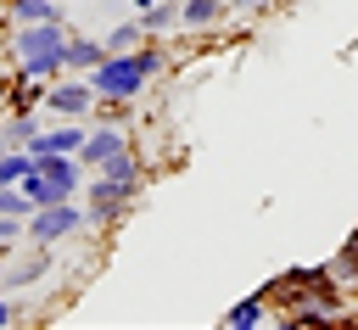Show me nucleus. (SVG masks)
<instances>
[{"label": "nucleus", "instance_id": "f257e3e1", "mask_svg": "<svg viewBox=\"0 0 358 330\" xmlns=\"http://www.w3.org/2000/svg\"><path fill=\"white\" fill-rule=\"evenodd\" d=\"M162 67H168V50H162L157 39H145V45H134V50H106V62H101V67H90L84 78L95 84V95L140 101V89H145Z\"/></svg>", "mask_w": 358, "mask_h": 330}, {"label": "nucleus", "instance_id": "f03ea898", "mask_svg": "<svg viewBox=\"0 0 358 330\" xmlns=\"http://www.w3.org/2000/svg\"><path fill=\"white\" fill-rule=\"evenodd\" d=\"M67 39H73V28H67V17H56V22H17V34H11V50H17V73H34V78H62L67 73Z\"/></svg>", "mask_w": 358, "mask_h": 330}, {"label": "nucleus", "instance_id": "7ed1b4c3", "mask_svg": "<svg viewBox=\"0 0 358 330\" xmlns=\"http://www.w3.org/2000/svg\"><path fill=\"white\" fill-rule=\"evenodd\" d=\"M134 201H140V179H112V173H90L84 179V213H90L95 229L123 224Z\"/></svg>", "mask_w": 358, "mask_h": 330}, {"label": "nucleus", "instance_id": "20e7f679", "mask_svg": "<svg viewBox=\"0 0 358 330\" xmlns=\"http://www.w3.org/2000/svg\"><path fill=\"white\" fill-rule=\"evenodd\" d=\"M90 224V213L67 196V201H50V207H34L28 213V246H62L67 235H78Z\"/></svg>", "mask_w": 358, "mask_h": 330}, {"label": "nucleus", "instance_id": "39448f33", "mask_svg": "<svg viewBox=\"0 0 358 330\" xmlns=\"http://www.w3.org/2000/svg\"><path fill=\"white\" fill-rule=\"evenodd\" d=\"M45 112H50V117H90V112H95V84H90L84 73H78V78H67V73L50 78V84H45Z\"/></svg>", "mask_w": 358, "mask_h": 330}, {"label": "nucleus", "instance_id": "423d86ee", "mask_svg": "<svg viewBox=\"0 0 358 330\" xmlns=\"http://www.w3.org/2000/svg\"><path fill=\"white\" fill-rule=\"evenodd\" d=\"M101 62H106V39H95V34H73L67 39V73H90Z\"/></svg>", "mask_w": 358, "mask_h": 330}, {"label": "nucleus", "instance_id": "0eeeda50", "mask_svg": "<svg viewBox=\"0 0 358 330\" xmlns=\"http://www.w3.org/2000/svg\"><path fill=\"white\" fill-rule=\"evenodd\" d=\"M229 17V0H179V28H218Z\"/></svg>", "mask_w": 358, "mask_h": 330}, {"label": "nucleus", "instance_id": "6e6552de", "mask_svg": "<svg viewBox=\"0 0 358 330\" xmlns=\"http://www.w3.org/2000/svg\"><path fill=\"white\" fill-rule=\"evenodd\" d=\"M45 268H50V246H34L17 268H6V280H0V285H6V291H22V285H34Z\"/></svg>", "mask_w": 358, "mask_h": 330}, {"label": "nucleus", "instance_id": "1a4fd4ad", "mask_svg": "<svg viewBox=\"0 0 358 330\" xmlns=\"http://www.w3.org/2000/svg\"><path fill=\"white\" fill-rule=\"evenodd\" d=\"M224 324H229V330H252V324H268V296H263V291L241 296V302L224 313Z\"/></svg>", "mask_w": 358, "mask_h": 330}, {"label": "nucleus", "instance_id": "9d476101", "mask_svg": "<svg viewBox=\"0 0 358 330\" xmlns=\"http://www.w3.org/2000/svg\"><path fill=\"white\" fill-rule=\"evenodd\" d=\"M6 17L11 22H56L62 6L56 0H6Z\"/></svg>", "mask_w": 358, "mask_h": 330}, {"label": "nucleus", "instance_id": "9b49d317", "mask_svg": "<svg viewBox=\"0 0 358 330\" xmlns=\"http://www.w3.org/2000/svg\"><path fill=\"white\" fill-rule=\"evenodd\" d=\"M34 173V151L28 145H6L0 151V185H22Z\"/></svg>", "mask_w": 358, "mask_h": 330}, {"label": "nucleus", "instance_id": "f8f14e48", "mask_svg": "<svg viewBox=\"0 0 358 330\" xmlns=\"http://www.w3.org/2000/svg\"><path fill=\"white\" fill-rule=\"evenodd\" d=\"M140 22H145V34L157 39V34H168V28H179V0H151L145 11H140Z\"/></svg>", "mask_w": 358, "mask_h": 330}, {"label": "nucleus", "instance_id": "ddd939ff", "mask_svg": "<svg viewBox=\"0 0 358 330\" xmlns=\"http://www.w3.org/2000/svg\"><path fill=\"white\" fill-rule=\"evenodd\" d=\"M101 39H106V50H134V45H145L151 34H145V22H140V11H134L129 22H117V28H106Z\"/></svg>", "mask_w": 358, "mask_h": 330}, {"label": "nucleus", "instance_id": "4468645a", "mask_svg": "<svg viewBox=\"0 0 358 330\" xmlns=\"http://www.w3.org/2000/svg\"><path fill=\"white\" fill-rule=\"evenodd\" d=\"M330 274H336V280H341L347 291H358V229L347 235V246H341V257L330 263Z\"/></svg>", "mask_w": 358, "mask_h": 330}, {"label": "nucleus", "instance_id": "2eb2a0df", "mask_svg": "<svg viewBox=\"0 0 358 330\" xmlns=\"http://www.w3.org/2000/svg\"><path fill=\"white\" fill-rule=\"evenodd\" d=\"M17 313H22V308H17V302H11V296H6V285H0V324H11V319H17Z\"/></svg>", "mask_w": 358, "mask_h": 330}, {"label": "nucleus", "instance_id": "dca6fc26", "mask_svg": "<svg viewBox=\"0 0 358 330\" xmlns=\"http://www.w3.org/2000/svg\"><path fill=\"white\" fill-rule=\"evenodd\" d=\"M268 0H229V11H263Z\"/></svg>", "mask_w": 358, "mask_h": 330}, {"label": "nucleus", "instance_id": "f3484780", "mask_svg": "<svg viewBox=\"0 0 358 330\" xmlns=\"http://www.w3.org/2000/svg\"><path fill=\"white\" fill-rule=\"evenodd\" d=\"M6 89H11V78H0V112H6Z\"/></svg>", "mask_w": 358, "mask_h": 330}, {"label": "nucleus", "instance_id": "a211bd4d", "mask_svg": "<svg viewBox=\"0 0 358 330\" xmlns=\"http://www.w3.org/2000/svg\"><path fill=\"white\" fill-rule=\"evenodd\" d=\"M129 6H134V11H145V6H151V0H129Z\"/></svg>", "mask_w": 358, "mask_h": 330}, {"label": "nucleus", "instance_id": "6ab92c4d", "mask_svg": "<svg viewBox=\"0 0 358 330\" xmlns=\"http://www.w3.org/2000/svg\"><path fill=\"white\" fill-rule=\"evenodd\" d=\"M0 6H6V0H0Z\"/></svg>", "mask_w": 358, "mask_h": 330}]
</instances>
